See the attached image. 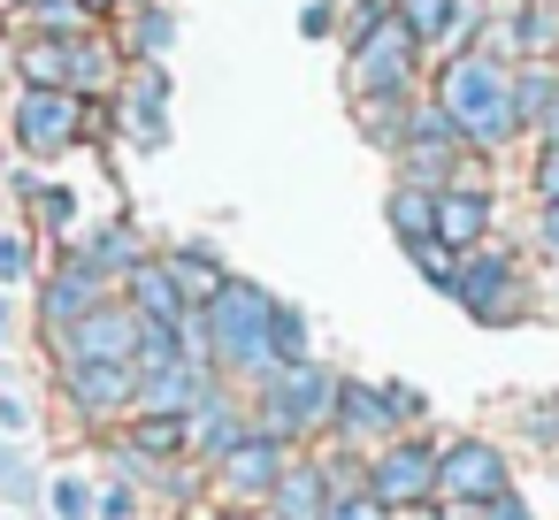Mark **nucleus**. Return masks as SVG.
<instances>
[{
    "label": "nucleus",
    "mask_w": 559,
    "mask_h": 520,
    "mask_svg": "<svg viewBox=\"0 0 559 520\" xmlns=\"http://www.w3.org/2000/svg\"><path fill=\"white\" fill-rule=\"evenodd\" d=\"M429 489H437V451L429 444H391L368 474V497H383V505H414Z\"/></svg>",
    "instance_id": "nucleus-7"
},
{
    "label": "nucleus",
    "mask_w": 559,
    "mask_h": 520,
    "mask_svg": "<svg viewBox=\"0 0 559 520\" xmlns=\"http://www.w3.org/2000/svg\"><path fill=\"white\" fill-rule=\"evenodd\" d=\"M383 413H391V406H383V390H368V383H337V413H330V421H337V436H376V428H383Z\"/></svg>",
    "instance_id": "nucleus-19"
},
{
    "label": "nucleus",
    "mask_w": 559,
    "mask_h": 520,
    "mask_svg": "<svg viewBox=\"0 0 559 520\" xmlns=\"http://www.w3.org/2000/svg\"><path fill=\"white\" fill-rule=\"evenodd\" d=\"M85 9H108V0H85Z\"/></svg>",
    "instance_id": "nucleus-40"
},
{
    "label": "nucleus",
    "mask_w": 559,
    "mask_h": 520,
    "mask_svg": "<svg viewBox=\"0 0 559 520\" xmlns=\"http://www.w3.org/2000/svg\"><path fill=\"white\" fill-rule=\"evenodd\" d=\"M391 222H399V238L421 253L429 230H437V192H429V184H399V192H391Z\"/></svg>",
    "instance_id": "nucleus-18"
},
{
    "label": "nucleus",
    "mask_w": 559,
    "mask_h": 520,
    "mask_svg": "<svg viewBox=\"0 0 559 520\" xmlns=\"http://www.w3.org/2000/svg\"><path fill=\"white\" fill-rule=\"evenodd\" d=\"M261 413H269V428H314V421L337 413V375H322V367H284V375H269Z\"/></svg>",
    "instance_id": "nucleus-5"
},
{
    "label": "nucleus",
    "mask_w": 559,
    "mask_h": 520,
    "mask_svg": "<svg viewBox=\"0 0 559 520\" xmlns=\"http://www.w3.org/2000/svg\"><path fill=\"white\" fill-rule=\"evenodd\" d=\"M475 322H506L513 314V268H506V253H475L467 268H460V291H452Z\"/></svg>",
    "instance_id": "nucleus-8"
},
{
    "label": "nucleus",
    "mask_w": 559,
    "mask_h": 520,
    "mask_svg": "<svg viewBox=\"0 0 559 520\" xmlns=\"http://www.w3.org/2000/svg\"><path fill=\"white\" fill-rule=\"evenodd\" d=\"M406 70H414V32L383 9V16L360 32V47H353V100H376V85H383V93H399V85H406Z\"/></svg>",
    "instance_id": "nucleus-3"
},
{
    "label": "nucleus",
    "mask_w": 559,
    "mask_h": 520,
    "mask_svg": "<svg viewBox=\"0 0 559 520\" xmlns=\"http://www.w3.org/2000/svg\"><path fill=\"white\" fill-rule=\"evenodd\" d=\"M521 47H559V9H551V0H528V16H521Z\"/></svg>",
    "instance_id": "nucleus-27"
},
{
    "label": "nucleus",
    "mask_w": 559,
    "mask_h": 520,
    "mask_svg": "<svg viewBox=\"0 0 559 520\" xmlns=\"http://www.w3.org/2000/svg\"><path fill=\"white\" fill-rule=\"evenodd\" d=\"M414 261H421V276H429L437 291H460V261H437V245H421Z\"/></svg>",
    "instance_id": "nucleus-31"
},
{
    "label": "nucleus",
    "mask_w": 559,
    "mask_h": 520,
    "mask_svg": "<svg viewBox=\"0 0 559 520\" xmlns=\"http://www.w3.org/2000/svg\"><path fill=\"white\" fill-rule=\"evenodd\" d=\"M269 299L253 283H223L215 306H207V352L223 367H269Z\"/></svg>",
    "instance_id": "nucleus-2"
},
{
    "label": "nucleus",
    "mask_w": 559,
    "mask_h": 520,
    "mask_svg": "<svg viewBox=\"0 0 559 520\" xmlns=\"http://www.w3.org/2000/svg\"><path fill=\"white\" fill-rule=\"evenodd\" d=\"M230 520H246V512H230Z\"/></svg>",
    "instance_id": "nucleus-41"
},
{
    "label": "nucleus",
    "mask_w": 559,
    "mask_h": 520,
    "mask_svg": "<svg viewBox=\"0 0 559 520\" xmlns=\"http://www.w3.org/2000/svg\"><path fill=\"white\" fill-rule=\"evenodd\" d=\"M399 154H406L414 184H421V177H444V169H452V154H460V131H452V116H444V108H429V116L406 131V146H399Z\"/></svg>",
    "instance_id": "nucleus-11"
},
{
    "label": "nucleus",
    "mask_w": 559,
    "mask_h": 520,
    "mask_svg": "<svg viewBox=\"0 0 559 520\" xmlns=\"http://www.w3.org/2000/svg\"><path fill=\"white\" fill-rule=\"evenodd\" d=\"M62 390H70V406L108 413V406H123V398H131V367H108V360H70Z\"/></svg>",
    "instance_id": "nucleus-13"
},
{
    "label": "nucleus",
    "mask_w": 559,
    "mask_h": 520,
    "mask_svg": "<svg viewBox=\"0 0 559 520\" xmlns=\"http://www.w3.org/2000/svg\"><path fill=\"white\" fill-rule=\"evenodd\" d=\"M131 398H139L146 413H169V421H185V406H200V367H192V360H177V367L131 375Z\"/></svg>",
    "instance_id": "nucleus-12"
},
{
    "label": "nucleus",
    "mask_w": 559,
    "mask_h": 520,
    "mask_svg": "<svg viewBox=\"0 0 559 520\" xmlns=\"http://www.w3.org/2000/svg\"><path fill=\"white\" fill-rule=\"evenodd\" d=\"M536 192H544V207H559V146H544V161H536Z\"/></svg>",
    "instance_id": "nucleus-33"
},
{
    "label": "nucleus",
    "mask_w": 559,
    "mask_h": 520,
    "mask_svg": "<svg viewBox=\"0 0 559 520\" xmlns=\"http://www.w3.org/2000/svg\"><path fill=\"white\" fill-rule=\"evenodd\" d=\"M437 108H444L452 131L475 138V146H506L513 123H521V116H513V77H506V62H490V55H460V62L444 70Z\"/></svg>",
    "instance_id": "nucleus-1"
},
{
    "label": "nucleus",
    "mask_w": 559,
    "mask_h": 520,
    "mask_svg": "<svg viewBox=\"0 0 559 520\" xmlns=\"http://www.w3.org/2000/svg\"><path fill=\"white\" fill-rule=\"evenodd\" d=\"M330 512V482L322 474H284L276 482V520H322Z\"/></svg>",
    "instance_id": "nucleus-21"
},
{
    "label": "nucleus",
    "mask_w": 559,
    "mask_h": 520,
    "mask_svg": "<svg viewBox=\"0 0 559 520\" xmlns=\"http://www.w3.org/2000/svg\"><path fill=\"white\" fill-rule=\"evenodd\" d=\"M483 520H528V512H521V497H513V489H506V497H498V505H483Z\"/></svg>",
    "instance_id": "nucleus-37"
},
{
    "label": "nucleus",
    "mask_w": 559,
    "mask_h": 520,
    "mask_svg": "<svg viewBox=\"0 0 559 520\" xmlns=\"http://www.w3.org/2000/svg\"><path fill=\"white\" fill-rule=\"evenodd\" d=\"M551 146H559V108H551Z\"/></svg>",
    "instance_id": "nucleus-39"
},
{
    "label": "nucleus",
    "mask_w": 559,
    "mask_h": 520,
    "mask_svg": "<svg viewBox=\"0 0 559 520\" xmlns=\"http://www.w3.org/2000/svg\"><path fill=\"white\" fill-rule=\"evenodd\" d=\"M139 314H123V306H93L85 322H78V360H108V367H131V352H139Z\"/></svg>",
    "instance_id": "nucleus-9"
},
{
    "label": "nucleus",
    "mask_w": 559,
    "mask_h": 520,
    "mask_svg": "<svg viewBox=\"0 0 559 520\" xmlns=\"http://www.w3.org/2000/svg\"><path fill=\"white\" fill-rule=\"evenodd\" d=\"M169 283H177V291L215 299V291H223V268L207 261V245H185V253H169Z\"/></svg>",
    "instance_id": "nucleus-22"
},
{
    "label": "nucleus",
    "mask_w": 559,
    "mask_h": 520,
    "mask_svg": "<svg viewBox=\"0 0 559 520\" xmlns=\"http://www.w3.org/2000/svg\"><path fill=\"white\" fill-rule=\"evenodd\" d=\"M330 24H337V9H330V0H314V9H307V16H299V32H307V39H322V32H330Z\"/></svg>",
    "instance_id": "nucleus-36"
},
{
    "label": "nucleus",
    "mask_w": 559,
    "mask_h": 520,
    "mask_svg": "<svg viewBox=\"0 0 559 520\" xmlns=\"http://www.w3.org/2000/svg\"><path fill=\"white\" fill-rule=\"evenodd\" d=\"M0 428H24V406H16L9 390H0Z\"/></svg>",
    "instance_id": "nucleus-38"
},
{
    "label": "nucleus",
    "mask_w": 559,
    "mask_h": 520,
    "mask_svg": "<svg viewBox=\"0 0 559 520\" xmlns=\"http://www.w3.org/2000/svg\"><path fill=\"white\" fill-rule=\"evenodd\" d=\"M322 520H391V505L383 497H368V489H345V497H330V512Z\"/></svg>",
    "instance_id": "nucleus-29"
},
{
    "label": "nucleus",
    "mask_w": 559,
    "mask_h": 520,
    "mask_svg": "<svg viewBox=\"0 0 559 520\" xmlns=\"http://www.w3.org/2000/svg\"><path fill=\"white\" fill-rule=\"evenodd\" d=\"M185 444H192V436H185V421H169V413H146V421L131 428V451H154V459H162V451H185Z\"/></svg>",
    "instance_id": "nucleus-25"
},
{
    "label": "nucleus",
    "mask_w": 559,
    "mask_h": 520,
    "mask_svg": "<svg viewBox=\"0 0 559 520\" xmlns=\"http://www.w3.org/2000/svg\"><path fill=\"white\" fill-rule=\"evenodd\" d=\"M223 474H230V489H276L284 482V451H276V436H246L230 459H223Z\"/></svg>",
    "instance_id": "nucleus-17"
},
{
    "label": "nucleus",
    "mask_w": 559,
    "mask_h": 520,
    "mask_svg": "<svg viewBox=\"0 0 559 520\" xmlns=\"http://www.w3.org/2000/svg\"><path fill=\"white\" fill-rule=\"evenodd\" d=\"M0 276H32V245L24 238H0Z\"/></svg>",
    "instance_id": "nucleus-34"
},
{
    "label": "nucleus",
    "mask_w": 559,
    "mask_h": 520,
    "mask_svg": "<svg viewBox=\"0 0 559 520\" xmlns=\"http://www.w3.org/2000/svg\"><path fill=\"white\" fill-rule=\"evenodd\" d=\"M185 436H192L200 451H215V459H230V451L246 444V436H238V413H230V406H192Z\"/></svg>",
    "instance_id": "nucleus-20"
},
{
    "label": "nucleus",
    "mask_w": 559,
    "mask_h": 520,
    "mask_svg": "<svg viewBox=\"0 0 559 520\" xmlns=\"http://www.w3.org/2000/svg\"><path fill=\"white\" fill-rule=\"evenodd\" d=\"M429 497H467V505H498L506 497V451L483 436H460L452 451H437V489Z\"/></svg>",
    "instance_id": "nucleus-4"
},
{
    "label": "nucleus",
    "mask_w": 559,
    "mask_h": 520,
    "mask_svg": "<svg viewBox=\"0 0 559 520\" xmlns=\"http://www.w3.org/2000/svg\"><path fill=\"white\" fill-rule=\"evenodd\" d=\"M78 123H85L78 93H24L16 100V146L24 154H62L78 138Z\"/></svg>",
    "instance_id": "nucleus-6"
},
{
    "label": "nucleus",
    "mask_w": 559,
    "mask_h": 520,
    "mask_svg": "<svg viewBox=\"0 0 559 520\" xmlns=\"http://www.w3.org/2000/svg\"><path fill=\"white\" fill-rule=\"evenodd\" d=\"M93 512H100V520H131V489H123V482H116V489H100V505H93Z\"/></svg>",
    "instance_id": "nucleus-35"
},
{
    "label": "nucleus",
    "mask_w": 559,
    "mask_h": 520,
    "mask_svg": "<svg viewBox=\"0 0 559 520\" xmlns=\"http://www.w3.org/2000/svg\"><path fill=\"white\" fill-rule=\"evenodd\" d=\"M169 39H177V24H169V16H162V9H154V16H146V24H139V47H146V55H162V47H169Z\"/></svg>",
    "instance_id": "nucleus-32"
},
{
    "label": "nucleus",
    "mask_w": 559,
    "mask_h": 520,
    "mask_svg": "<svg viewBox=\"0 0 559 520\" xmlns=\"http://www.w3.org/2000/svg\"><path fill=\"white\" fill-rule=\"evenodd\" d=\"M131 299L146 306V314H139L146 329H185V314H192L185 291L169 283V268H131Z\"/></svg>",
    "instance_id": "nucleus-16"
},
{
    "label": "nucleus",
    "mask_w": 559,
    "mask_h": 520,
    "mask_svg": "<svg viewBox=\"0 0 559 520\" xmlns=\"http://www.w3.org/2000/svg\"><path fill=\"white\" fill-rule=\"evenodd\" d=\"M93 306H100V268H93V261H70V268L47 283V322L62 329V322H85Z\"/></svg>",
    "instance_id": "nucleus-14"
},
{
    "label": "nucleus",
    "mask_w": 559,
    "mask_h": 520,
    "mask_svg": "<svg viewBox=\"0 0 559 520\" xmlns=\"http://www.w3.org/2000/svg\"><path fill=\"white\" fill-rule=\"evenodd\" d=\"M162 93H169V77L146 70V93L131 100V138H146V146H162Z\"/></svg>",
    "instance_id": "nucleus-24"
},
{
    "label": "nucleus",
    "mask_w": 559,
    "mask_h": 520,
    "mask_svg": "<svg viewBox=\"0 0 559 520\" xmlns=\"http://www.w3.org/2000/svg\"><path fill=\"white\" fill-rule=\"evenodd\" d=\"M483 222H490V192H483V184H452V192H437V230H429V245H437V253L475 245Z\"/></svg>",
    "instance_id": "nucleus-10"
},
{
    "label": "nucleus",
    "mask_w": 559,
    "mask_h": 520,
    "mask_svg": "<svg viewBox=\"0 0 559 520\" xmlns=\"http://www.w3.org/2000/svg\"><path fill=\"white\" fill-rule=\"evenodd\" d=\"M360 123H368V138H376V146H406V100H399V93L360 100Z\"/></svg>",
    "instance_id": "nucleus-23"
},
{
    "label": "nucleus",
    "mask_w": 559,
    "mask_h": 520,
    "mask_svg": "<svg viewBox=\"0 0 559 520\" xmlns=\"http://www.w3.org/2000/svg\"><path fill=\"white\" fill-rule=\"evenodd\" d=\"M55 520H93V489L70 474V482H55Z\"/></svg>",
    "instance_id": "nucleus-30"
},
{
    "label": "nucleus",
    "mask_w": 559,
    "mask_h": 520,
    "mask_svg": "<svg viewBox=\"0 0 559 520\" xmlns=\"http://www.w3.org/2000/svg\"><path fill=\"white\" fill-rule=\"evenodd\" d=\"M139 238H131V222H116V230H100V253H93V268L108 276V268H139V253H131Z\"/></svg>",
    "instance_id": "nucleus-28"
},
{
    "label": "nucleus",
    "mask_w": 559,
    "mask_h": 520,
    "mask_svg": "<svg viewBox=\"0 0 559 520\" xmlns=\"http://www.w3.org/2000/svg\"><path fill=\"white\" fill-rule=\"evenodd\" d=\"M391 16L414 32V47L421 39H467V24H475L460 0H391Z\"/></svg>",
    "instance_id": "nucleus-15"
},
{
    "label": "nucleus",
    "mask_w": 559,
    "mask_h": 520,
    "mask_svg": "<svg viewBox=\"0 0 559 520\" xmlns=\"http://www.w3.org/2000/svg\"><path fill=\"white\" fill-rule=\"evenodd\" d=\"M299 344H307V322H299L292 306H276V314H269V360H292V367H299Z\"/></svg>",
    "instance_id": "nucleus-26"
}]
</instances>
